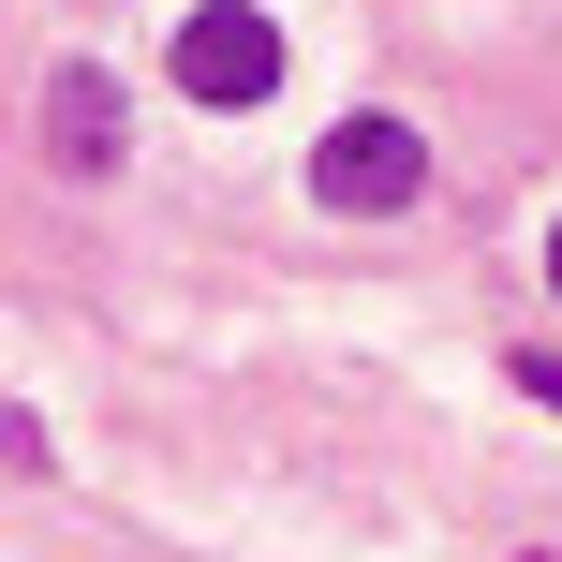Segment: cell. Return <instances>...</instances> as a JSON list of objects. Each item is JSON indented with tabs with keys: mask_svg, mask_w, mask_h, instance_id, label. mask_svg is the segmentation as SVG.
I'll return each instance as SVG.
<instances>
[{
	"mask_svg": "<svg viewBox=\"0 0 562 562\" xmlns=\"http://www.w3.org/2000/svg\"><path fill=\"white\" fill-rule=\"evenodd\" d=\"M311 193L356 207V223H385V207H415V193H429V134H415V119H385V104L340 119V134L311 148Z\"/></svg>",
	"mask_w": 562,
	"mask_h": 562,
	"instance_id": "obj_1",
	"label": "cell"
},
{
	"mask_svg": "<svg viewBox=\"0 0 562 562\" xmlns=\"http://www.w3.org/2000/svg\"><path fill=\"white\" fill-rule=\"evenodd\" d=\"M178 89H193V104H267L281 89V30L252 15V0H193V15H178Z\"/></svg>",
	"mask_w": 562,
	"mask_h": 562,
	"instance_id": "obj_2",
	"label": "cell"
},
{
	"mask_svg": "<svg viewBox=\"0 0 562 562\" xmlns=\"http://www.w3.org/2000/svg\"><path fill=\"white\" fill-rule=\"evenodd\" d=\"M45 164H59V178H119V75H104V59H59V89H45Z\"/></svg>",
	"mask_w": 562,
	"mask_h": 562,
	"instance_id": "obj_3",
	"label": "cell"
},
{
	"mask_svg": "<svg viewBox=\"0 0 562 562\" xmlns=\"http://www.w3.org/2000/svg\"><path fill=\"white\" fill-rule=\"evenodd\" d=\"M518 385H533V400H548V415H562V356H518Z\"/></svg>",
	"mask_w": 562,
	"mask_h": 562,
	"instance_id": "obj_4",
	"label": "cell"
},
{
	"mask_svg": "<svg viewBox=\"0 0 562 562\" xmlns=\"http://www.w3.org/2000/svg\"><path fill=\"white\" fill-rule=\"evenodd\" d=\"M548 296H562V223H548Z\"/></svg>",
	"mask_w": 562,
	"mask_h": 562,
	"instance_id": "obj_5",
	"label": "cell"
}]
</instances>
